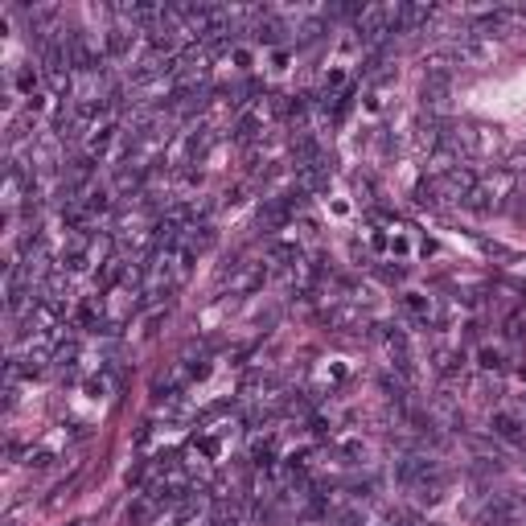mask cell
<instances>
[{"mask_svg":"<svg viewBox=\"0 0 526 526\" xmlns=\"http://www.w3.org/2000/svg\"><path fill=\"white\" fill-rule=\"evenodd\" d=\"M432 17H436V8H432V4H395V21H399V33L428 25Z\"/></svg>","mask_w":526,"mask_h":526,"instance_id":"7a4b0ae2","label":"cell"},{"mask_svg":"<svg viewBox=\"0 0 526 526\" xmlns=\"http://www.w3.org/2000/svg\"><path fill=\"white\" fill-rule=\"evenodd\" d=\"M481 366L494 370V366H498V354H494V350H481Z\"/></svg>","mask_w":526,"mask_h":526,"instance_id":"9c48e42d","label":"cell"},{"mask_svg":"<svg viewBox=\"0 0 526 526\" xmlns=\"http://www.w3.org/2000/svg\"><path fill=\"white\" fill-rule=\"evenodd\" d=\"M136 42H140V29H136V25H116V29H107V37H103V54H107V58H132Z\"/></svg>","mask_w":526,"mask_h":526,"instance_id":"6da1fadb","label":"cell"},{"mask_svg":"<svg viewBox=\"0 0 526 526\" xmlns=\"http://www.w3.org/2000/svg\"><path fill=\"white\" fill-rule=\"evenodd\" d=\"M494 436H502V440H514V444H522V440H526L522 420H518V415H510V411H498V415H494Z\"/></svg>","mask_w":526,"mask_h":526,"instance_id":"5b68a950","label":"cell"},{"mask_svg":"<svg viewBox=\"0 0 526 526\" xmlns=\"http://www.w3.org/2000/svg\"><path fill=\"white\" fill-rule=\"evenodd\" d=\"M259 132H263V111H243L239 120H235V140L239 144L259 140Z\"/></svg>","mask_w":526,"mask_h":526,"instance_id":"277c9868","label":"cell"},{"mask_svg":"<svg viewBox=\"0 0 526 526\" xmlns=\"http://www.w3.org/2000/svg\"><path fill=\"white\" fill-rule=\"evenodd\" d=\"M99 321H103V309H99L95 300L78 305V312H74V325H78V329H95Z\"/></svg>","mask_w":526,"mask_h":526,"instance_id":"52a82bcc","label":"cell"},{"mask_svg":"<svg viewBox=\"0 0 526 526\" xmlns=\"http://www.w3.org/2000/svg\"><path fill=\"white\" fill-rule=\"evenodd\" d=\"M13 87H17V95L29 103L33 95H42V87H46V74L37 71V66H21V71L13 74Z\"/></svg>","mask_w":526,"mask_h":526,"instance_id":"3957f363","label":"cell"},{"mask_svg":"<svg viewBox=\"0 0 526 526\" xmlns=\"http://www.w3.org/2000/svg\"><path fill=\"white\" fill-rule=\"evenodd\" d=\"M74 526H82V522H74Z\"/></svg>","mask_w":526,"mask_h":526,"instance_id":"30bf717a","label":"cell"},{"mask_svg":"<svg viewBox=\"0 0 526 526\" xmlns=\"http://www.w3.org/2000/svg\"><path fill=\"white\" fill-rule=\"evenodd\" d=\"M403 309L411 312V317H420V321H428V317H432V300H428V296H420V292H407Z\"/></svg>","mask_w":526,"mask_h":526,"instance_id":"ba28073f","label":"cell"},{"mask_svg":"<svg viewBox=\"0 0 526 526\" xmlns=\"http://www.w3.org/2000/svg\"><path fill=\"white\" fill-rule=\"evenodd\" d=\"M263 280H267V263H247L239 276H235V292H255V288H263Z\"/></svg>","mask_w":526,"mask_h":526,"instance_id":"8992f818","label":"cell"}]
</instances>
